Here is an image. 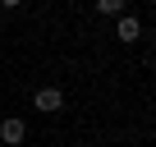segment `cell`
Wrapping results in <instances>:
<instances>
[{
  "label": "cell",
  "mask_w": 156,
  "mask_h": 147,
  "mask_svg": "<svg viewBox=\"0 0 156 147\" xmlns=\"http://www.w3.org/2000/svg\"><path fill=\"white\" fill-rule=\"evenodd\" d=\"M23 138H28V124H23L19 115H9L5 124H0V142H5V147H19Z\"/></svg>",
  "instance_id": "1"
},
{
  "label": "cell",
  "mask_w": 156,
  "mask_h": 147,
  "mask_svg": "<svg viewBox=\"0 0 156 147\" xmlns=\"http://www.w3.org/2000/svg\"><path fill=\"white\" fill-rule=\"evenodd\" d=\"M37 110H64V92L60 88H41L37 92Z\"/></svg>",
  "instance_id": "2"
},
{
  "label": "cell",
  "mask_w": 156,
  "mask_h": 147,
  "mask_svg": "<svg viewBox=\"0 0 156 147\" xmlns=\"http://www.w3.org/2000/svg\"><path fill=\"white\" fill-rule=\"evenodd\" d=\"M115 37H119V41H138V37H142V23H138L133 14H124L119 28H115Z\"/></svg>",
  "instance_id": "3"
},
{
  "label": "cell",
  "mask_w": 156,
  "mask_h": 147,
  "mask_svg": "<svg viewBox=\"0 0 156 147\" xmlns=\"http://www.w3.org/2000/svg\"><path fill=\"white\" fill-rule=\"evenodd\" d=\"M124 5H129V0H97L101 14H124Z\"/></svg>",
  "instance_id": "4"
},
{
  "label": "cell",
  "mask_w": 156,
  "mask_h": 147,
  "mask_svg": "<svg viewBox=\"0 0 156 147\" xmlns=\"http://www.w3.org/2000/svg\"><path fill=\"white\" fill-rule=\"evenodd\" d=\"M0 5H5V9H19V5H23V0H0Z\"/></svg>",
  "instance_id": "5"
}]
</instances>
